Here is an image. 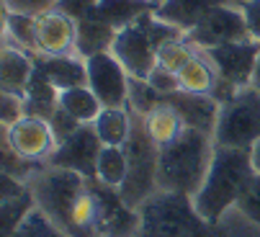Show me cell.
<instances>
[{
    "instance_id": "6da1fadb",
    "label": "cell",
    "mask_w": 260,
    "mask_h": 237,
    "mask_svg": "<svg viewBox=\"0 0 260 237\" xmlns=\"http://www.w3.org/2000/svg\"><path fill=\"white\" fill-rule=\"evenodd\" d=\"M28 186L36 196V206L70 237H101L98 178L49 165Z\"/></svg>"
},
{
    "instance_id": "7a4b0ae2",
    "label": "cell",
    "mask_w": 260,
    "mask_h": 237,
    "mask_svg": "<svg viewBox=\"0 0 260 237\" xmlns=\"http://www.w3.org/2000/svg\"><path fill=\"white\" fill-rule=\"evenodd\" d=\"M255 175L252 168V150H237V147H219L214 144V157L206 173L204 186L193 196V204L199 214L209 224H219L245 191L247 181Z\"/></svg>"
},
{
    "instance_id": "3957f363",
    "label": "cell",
    "mask_w": 260,
    "mask_h": 237,
    "mask_svg": "<svg viewBox=\"0 0 260 237\" xmlns=\"http://www.w3.org/2000/svg\"><path fill=\"white\" fill-rule=\"evenodd\" d=\"M211 139L214 137L206 132L185 127L175 142H170L168 147H160L157 191L196 196L206 181L211 157H214Z\"/></svg>"
},
{
    "instance_id": "277c9868",
    "label": "cell",
    "mask_w": 260,
    "mask_h": 237,
    "mask_svg": "<svg viewBox=\"0 0 260 237\" xmlns=\"http://www.w3.org/2000/svg\"><path fill=\"white\" fill-rule=\"evenodd\" d=\"M137 212V237H221L219 224H209L185 193L155 191Z\"/></svg>"
},
{
    "instance_id": "5b68a950",
    "label": "cell",
    "mask_w": 260,
    "mask_h": 237,
    "mask_svg": "<svg viewBox=\"0 0 260 237\" xmlns=\"http://www.w3.org/2000/svg\"><path fill=\"white\" fill-rule=\"evenodd\" d=\"M183 31L173 23H165L152 13H144L142 18H137L132 26L121 28L114 39L111 52L116 54V60L124 65V70L129 72V77H139L147 80L150 72L157 67V52L165 42L180 39Z\"/></svg>"
},
{
    "instance_id": "8992f818",
    "label": "cell",
    "mask_w": 260,
    "mask_h": 237,
    "mask_svg": "<svg viewBox=\"0 0 260 237\" xmlns=\"http://www.w3.org/2000/svg\"><path fill=\"white\" fill-rule=\"evenodd\" d=\"M124 150H126V157H129V173H126V181L119 188V193L132 209H139L157 191L160 147L152 142L150 134H147L144 116L137 113V111H132V134H129V142L124 144Z\"/></svg>"
},
{
    "instance_id": "52a82bcc",
    "label": "cell",
    "mask_w": 260,
    "mask_h": 237,
    "mask_svg": "<svg viewBox=\"0 0 260 237\" xmlns=\"http://www.w3.org/2000/svg\"><path fill=\"white\" fill-rule=\"evenodd\" d=\"M260 142V93L250 85L219 106L214 144L252 150Z\"/></svg>"
},
{
    "instance_id": "ba28073f",
    "label": "cell",
    "mask_w": 260,
    "mask_h": 237,
    "mask_svg": "<svg viewBox=\"0 0 260 237\" xmlns=\"http://www.w3.org/2000/svg\"><path fill=\"white\" fill-rule=\"evenodd\" d=\"M88 65V88L98 96L103 108L129 106V72L116 60L114 52H101L85 60Z\"/></svg>"
},
{
    "instance_id": "9c48e42d",
    "label": "cell",
    "mask_w": 260,
    "mask_h": 237,
    "mask_svg": "<svg viewBox=\"0 0 260 237\" xmlns=\"http://www.w3.org/2000/svg\"><path fill=\"white\" fill-rule=\"evenodd\" d=\"M191 44L201 47V49H211V47H221V44H232V42H247L250 28L245 21L242 11L219 6L214 11H209L188 34H185Z\"/></svg>"
},
{
    "instance_id": "30bf717a",
    "label": "cell",
    "mask_w": 260,
    "mask_h": 237,
    "mask_svg": "<svg viewBox=\"0 0 260 237\" xmlns=\"http://www.w3.org/2000/svg\"><path fill=\"white\" fill-rule=\"evenodd\" d=\"M206 57L211 60L216 75L221 80H227L235 88H250L252 85V75L260 60V42L247 39V42H232V44H221L204 49Z\"/></svg>"
},
{
    "instance_id": "8fae6325",
    "label": "cell",
    "mask_w": 260,
    "mask_h": 237,
    "mask_svg": "<svg viewBox=\"0 0 260 237\" xmlns=\"http://www.w3.org/2000/svg\"><path fill=\"white\" fill-rule=\"evenodd\" d=\"M101 150H103V142L95 134V127L83 124L75 134H70L64 142L57 144V150L52 152L47 165L80 173L85 178H95V165H98Z\"/></svg>"
},
{
    "instance_id": "7c38bea8",
    "label": "cell",
    "mask_w": 260,
    "mask_h": 237,
    "mask_svg": "<svg viewBox=\"0 0 260 237\" xmlns=\"http://www.w3.org/2000/svg\"><path fill=\"white\" fill-rule=\"evenodd\" d=\"M3 142L26 160H49L57 150V137L52 132V124L39 116H23L8 129H3Z\"/></svg>"
},
{
    "instance_id": "4fadbf2b",
    "label": "cell",
    "mask_w": 260,
    "mask_h": 237,
    "mask_svg": "<svg viewBox=\"0 0 260 237\" xmlns=\"http://www.w3.org/2000/svg\"><path fill=\"white\" fill-rule=\"evenodd\" d=\"M36 52L44 57H70L78 52V23L59 11L36 16Z\"/></svg>"
},
{
    "instance_id": "5bb4252c",
    "label": "cell",
    "mask_w": 260,
    "mask_h": 237,
    "mask_svg": "<svg viewBox=\"0 0 260 237\" xmlns=\"http://www.w3.org/2000/svg\"><path fill=\"white\" fill-rule=\"evenodd\" d=\"M160 103L173 106V108L180 113V118L185 122V127L199 129V132H206V134H211V137H214L216 118H219V103H216L211 96L175 91V93L162 96V101H160Z\"/></svg>"
},
{
    "instance_id": "9a60e30c",
    "label": "cell",
    "mask_w": 260,
    "mask_h": 237,
    "mask_svg": "<svg viewBox=\"0 0 260 237\" xmlns=\"http://www.w3.org/2000/svg\"><path fill=\"white\" fill-rule=\"evenodd\" d=\"M34 70H36V62L28 52L6 44L3 57H0V85H3V93L23 96L34 77Z\"/></svg>"
},
{
    "instance_id": "2e32d148",
    "label": "cell",
    "mask_w": 260,
    "mask_h": 237,
    "mask_svg": "<svg viewBox=\"0 0 260 237\" xmlns=\"http://www.w3.org/2000/svg\"><path fill=\"white\" fill-rule=\"evenodd\" d=\"M224 6V0H162L155 8V16L165 23L178 26L183 34H188L209 11Z\"/></svg>"
},
{
    "instance_id": "e0dca14e",
    "label": "cell",
    "mask_w": 260,
    "mask_h": 237,
    "mask_svg": "<svg viewBox=\"0 0 260 237\" xmlns=\"http://www.w3.org/2000/svg\"><path fill=\"white\" fill-rule=\"evenodd\" d=\"M34 62L59 93L70 91V88L88 85V65H85V60H75L72 54L70 57H44L42 54Z\"/></svg>"
},
{
    "instance_id": "ac0fdd59",
    "label": "cell",
    "mask_w": 260,
    "mask_h": 237,
    "mask_svg": "<svg viewBox=\"0 0 260 237\" xmlns=\"http://www.w3.org/2000/svg\"><path fill=\"white\" fill-rule=\"evenodd\" d=\"M75 23H78V54L83 60H88L93 54H101V52H111L119 31L108 21L101 18L98 8L90 16H85V18H80Z\"/></svg>"
},
{
    "instance_id": "d6986e66",
    "label": "cell",
    "mask_w": 260,
    "mask_h": 237,
    "mask_svg": "<svg viewBox=\"0 0 260 237\" xmlns=\"http://www.w3.org/2000/svg\"><path fill=\"white\" fill-rule=\"evenodd\" d=\"M23 106H26V116H39L47 118V122L59 108V91L47 80V75L39 67L34 70V77L23 93Z\"/></svg>"
},
{
    "instance_id": "ffe728a7",
    "label": "cell",
    "mask_w": 260,
    "mask_h": 237,
    "mask_svg": "<svg viewBox=\"0 0 260 237\" xmlns=\"http://www.w3.org/2000/svg\"><path fill=\"white\" fill-rule=\"evenodd\" d=\"M144 127H147V134L152 137V142L157 147H168L170 142H175L183 134L185 122L180 118V113L173 106L160 103L157 108H152L150 113L144 116Z\"/></svg>"
},
{
    "instance_id": "44dd1931",
    "label": "cell",
    "mask_w": 260,
    "mask_h": 237,
    "mask_svg": "<svg viewBox=\"0 0 260 237\" xmlns=\"http://www.w3.org/2000/svg\"><path fill=\"white\" fill-rule=\"evenodd\" d=\"M93 127H95V134L101 137L103 144L124 147L129 142V134H132V111L126 106H121V108H103L98 113V118L93 122Z\"/></svg>"
},
{
    "instance_id": "7402d4cb",
    "label": "cell",
    "mask_w": 260,
    "mask_h": 237,
    "mask_svg": "<svg viewBox=\"0 0 260 237\" xmlns=\"http://www.w3.org/2000/svg\"><path fill=\"white\" fill-rule=\"evenodd\" d=\"M157 8L155 0H98V13L103 21H108L116 31L132 26L144 13H152Z\"/></svg>"
},
{
    "instance_id": "603a6c76",
    "label": "cell",
    "mask_w": 260,
    "mask_h": 237,
    "mask_svg": "<svg viewBox=\"0 0 260 237\" xmlns=\"http://www.w3.org/2000/svg\"><path fill=\"white\" fill-rule=\"evenodd\" d=\"M178 80H180V91L185 93H201V96H211L219 75L211 65V60L201 57L199 52L193 54V60L185 65L180 72H178Z\"/></svg>"
},
{
    "instance_id": "cb8c5ba5",
    "label": "cell",
    "mask_w": 260,
    "mask_h": 237,
    "mask_svg": "<svg viewBox=\"0 0 260 237\" xmlns=\"http://www.w3.org/2000/svg\"><path fill=\"white\" fill-rule=\"evenodd\" d=\"M59 106L75 116L80 124H93L98 113L103 111V103L98 101V96L88 88V85H80V88H70V91H62L59 93Z\"/></svg>"
},
{
    "instance_id": "d4e9b609",
    "label": "cell",
    "mask_w": 260,
    "mask_h": 237,
    "mask_svg": "<svg viewBox=\"0 0 260 237\" xmlns=\"http://www.w3.org/2000/svg\"><path fill=\"white\" fill-rule=\"evenodd\" d=\"M129 173V157L124 147H111L103 144L98 155V165H95V178L111 188H121Z\"/></svg>"
},
{
    "instance_id": "484cf974",
    "label": "cell",
    "mask_w": 260,
    "mask_h": 237,
    "mask_svg": "<svg viewBox=\"0 0 260 237\" xmlns=\"http://www.w3.org/2000/svg\"><path fill=\"white\" fill-rule=\"evenodd\" d=\"M36 209V196L31 191V186L18 193V196H8V199H0V222H3V237H11L23 219Z\"/></svg>"
},
{
    "instance_id": "4316f807",
    "label": "cell",
    "mask_w": 260,
    "mask_h": 237,
    "mask_svg": "<svg viewBox=\"0 0 260 237\" xmlns=\"http://www.w3.org/2000/svg\"><path fill=\"white\" fill-rule=\"evenodd\" d=\"M16 39V47L23 52H36V18L6 11V42Z\"/></svg>"
},
{
    "instance_id": "83f0119b",
    "label": "cell",
    "mask_w": 260,
    "mask_h": 237,
    "mask_svg": "<svg viewBox=\"0 0 260 237\" xmlns=\"http://www.w3.org/2000/svg\"><path fill=\"white\" fill-rule=\"evenodd\" d=\"M196 54V44H191L188 39H173V42H165L157 52V65L170 70V72H180L185 65H188Z\"/></svg>"
},
{
    "instance_id": "f1b7e54d",
    "label": "cell",
    "mask_w": 260,
    "mask_h": 237,
    "mask_svg": "<svg viewBox=\"0 0 260 237\" xmlns=\"http://www.w3.org/2000/svg\"><path fill=\"white\" fill-rule=\"evenodd\" d=\"M11 237H70V234L62 227H57L39 206H36Z\"/></svg>"
},
{
    "instance_id": "f546056e",
    "label": "cell",
    "mask_w": 260,
    "mask_h": 237,
    "mask_svg": "<svg viewBox=\"0 0 260 237\" xmlns=\"http://www.w3.org/2000/svg\"><path fill=\"white\" fill-rule=\"evenodd\" d=\"M49 165H42V163H36V160H26V157L16 155L6 142H3V173L23 181V183H31L36 175H39L42 170H47Z\"/></svg>"
},
{
    "instance_id": "4dcf8cb0",
    "label": "cell",
    "mask_w": 260,
    "mask_h": 237,
    "mask_svg": "<svg viewBox=\"0 0 260 237\" xmlns=\"http://www.w3.org/2000/svg\"><path fill=\"white\" fill-rule=\"evenodd\" d=\"M235 209H237L247 222H252L255 227H260V173H255V175L247 181V186H245V191L240 193Z\"/></svg>"
},
{
    "instance_id": "1f68e13d",
    "label": "cell",
    "mask_w": 260,
    "mask_h": 237,
    "mask_svg": "<svg viewBox=\"0 0 260 237\" xmlns=\"http://www.w3.org/2000/svg\"><path fill=\"white\" fill-rule=\"evenodd\" d=\"M49 124H52V132H54V137H57V144H59V142H64L70 134H75V132L83 127V124L78 122V118H75V116H70L62 106L54 111V116L49 118Z\"/></svg>"
},
{
    "instance_id": "d6a6232c",
    "label": "cell",
    "mask_w": 260,
    "mask_h": 237,
    "mask_svg": "<svg viewBox=\"0 0 260 237\" xmlns=\"http://www.w3.org/2000/svg\"><path fill=\"white\" fill-rule=\"evenodd\" d=\"M26 116V106H23V96H13V93H3V111H0V122L3 129L13 127L18 118Z\"/></svg>"
},
{
    "instance_id": "836d02e7",
    "label": "cell",
    "mask_w": 260,
    "mask_h": 237,
    "mask_svg": "<svg viewBox=\"0 0 260 237\" xmlns=\"http://www.w3.org/2000/svg\"><path fill=\"white\" fill-rule=\"evenodd\" d=\"M147 83H150L157 93H162V96L180 91V80H178V75H175V72H170V70H165V67H160V65L150 72Z\"/></svg>"
},
{
    "instance_id": "e575fe53",
    "label": "cell",
    "mask_w": 260,
    "mask_h": 237,
    "mask_svg": "<svg viewBox=\"0 0 260 237\" xmlns=\"http://www.w3.org/2000/svg\"><path fill=\"white\" fill-rule=\"evenodd\" d=\"M95 8H98V0H57V6H54V11L70 16L72 21H80V18L90 16Z\"/></svg>"
},
{
    "instance_id": "d590c367",
    "label": "cell",
    "mask_w": 260,
    "mask_h": 237,
    "mask_svg": "<svg viewBox=\"0 0 260 237\" xmlns=\"http://www.w3.org/2000/svg\"><path fill=\"white\" fill-rule=\"evenodd\" d=\"M242 13H245L250 36L255 42H260V0H247V3H242Z\"/></svg>"
},
{
    "instance_id": "8d00e7d4",
    "label": "cell",
    "mask_w": 260,
    "mask_h": 237,
    "mask_svg": "<svg viewBox=\"0 0 260 237\" xmlns=\"http://www.w3.org/2000/svg\"><path fill=\"white\" fill-rule=\"evenodd\" d=\"M252 168H255V173H260V142L252 147Z\"/></svg>"
},
{
    "instance_id": "74e56055",
    "label": "cell",
    "mask_w": 260,
    "mask_h": 237,
    "mask_svg": "<svg viewBox=\"0 0 260 237\" xmlns=\"http://www.w3.org/2000/svg\"><path fill=\"white\" fill-rule=\"evenodd\" d=\"M252 88L260 93V60H257V67H255V75H252Z\"/></svg>"
},
{
    "instance_id": "f35d334b",
    "label": "cell",
    "mask_w": 260,
    "mask_h": 237,
    "mask_svg": "<svg viewBox=\"0 0 260 237\" xmlns=\"http://www.w3.org/2000/svg\"><path fill=\"white\" fill-rule=\"evenodd\" d=\"M155 3H157V6H160V3H162V0H155Z\"/></svg>"
}]
</instances>
